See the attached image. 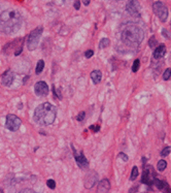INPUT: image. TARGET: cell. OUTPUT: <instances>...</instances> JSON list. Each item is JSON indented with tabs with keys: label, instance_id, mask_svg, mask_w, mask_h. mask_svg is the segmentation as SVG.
<instances>
[{
	"label": "cell",
	"instance_id": "1",
	"mask_svg": "<svg viewBox=\"0 0 171 193\" xmlns=\"http://www.w3.org/2000/svg\"><path fill=\"white\" fill-rule=\"evenodd\" d=\"M22 15L17 10H6L0 14V31L4 34H15L21 29Z\"/></svg>",
	"mask_w": 171,
	"mask_h": 193
},
{
	"label": "cell",
	"instance_id": "2",
	"mask_svg": "<svg viewBox=\"0 0 171 193\" xmlns=\"http://www.w3.org/2000/svg\"><path fill=\"white\" fill-rule=\"evenodd\" d=\"M57 116V107L50 102L39 104L35 109L33 119L41 126H48L55 122Z\"/></svg>",
	"mask_w": 171,
	"mask_h": 193
},
{
	"label": "cell",
	"instance_id": "3",
	"mask_svg": "<svg viewBox=\"0 0 171 193\" xmlns=\"http://www.w3.org/2000/svg\"><path fill=\"white\" fill-rule=\"evenodd\" d=\"M143 38L144 32L135 25H128L122 32V40L129 47H138Z\"/></svg>",
	"mask_w": 171,
	"mask_h": 193
},
{
	"label": "cell",
	"instance_id": "4",
	"mask_svg": "<svg viewBox=\"0 0 171 193\" xmlns=\"http://www.w3.org/2000/svg\"><path fill=\"white\" fill-rule=\"evenodd\" d=\"M43 32V27L42 26H38L35 29H33L30 32L29 36H28V39L26 41V45H27V48L29 51H34L36 50L37 46L39 43V39L41 37V34Z\"/></svg>",
	"mask_w": 171,
	"mask_h": 193
},
{
	"label": "cell",
	"instance_id": "5",
	"mask_svg": "<svg viewBox=\"0 0 171 193\" xmlns=\"http://www.w3.org/2000/svg\"><path fill=\"white\" fill-rule=\"evenodd\" d=\"M153 10L154 12L156 14V16L159 18V20L161 22H166L167 19H168V15H169V12H168V8L163 2L161 1H157L153 4Z\"/></svg>",
	"mask_w": 171,
	"mask_h": 193
},
{
	"label": "cell",
	"instance_id": "6",
	"mask_svg": "<svg viewBox=\"0 0 171 193\" xmlns=\"http://www.w3.org/2000/svg\"><path fill=\"white\" fill-rule=\"evenodd\" d=\"M22 125V121L19 117L14 114H10L6 116V121H5V127L10 131L16 132L18 131Z\"/></svg>",
	"mask_w": 171,
	"mask_h": 193
},
{
	"label": "cell",
	"instance_id": "7",
	"mask_svg": "<svg viewBox=\"0 0 171 193\" xmlns=\"http://www.w3.org/2000/svg\"><path fill=\"white\" fill-rule=\"evenodd\" d=\"M126 10L133 17H140L141 6H140L138 0H128L127 5H126Z\"/></svg>",
	"mask_w": 171,
	"mask_h": 193
},
{
	"label": "cell",
	"instance_id": "8",
	"mask_svg": "<svg viewBox=\"0 0 171 193\" xmlns=\"http://www.w3.org/2000/svg\"><path fill=\"white\" fill-rule=\"evenodd\" d=\"M71 148H72V151H73L74 159H75L77 165L83 169H88L89 167V161H88V159L86 158L83 152H79V153H77L75 149L73 148V145H71Z\"/></svg>",
	"mask_w": 171,
	"mask_h": 193
},
{
	"label": "cell",
	"instance_id": "9",
	"mask_svg": "<svg viewBox=\"0 0 171 193\" xmlns=\"http://www.w3.org/2000/svg\"><path fill=\"white\" fill-rule=\"evenodd\" d=\"M155 176V173L153 171V167L151 166L145 165L143 169V173H142V177H141V182L145 185H152L153 182H154V179L153 177Z\"/></svg>",
	"mask_w": 171,
	"mask_h": 193
},
{
	"label": "cell",
	"instance_id": "10",
	"mask_svg": "<svg viewBox=\"0 0 171 193\" xmlns=\"http://www.w3.org/2000/svg\"><path fill=\"white\" fill-rule=\"evenodd\" d=\"M15 77H16V74L12 69L5 70L2 73V75H1V84H2V86H5V87L12 86L14 81H15Z\"/></svg>",
	"mask_w": 171,
	"mask_h": 193
},
{
	"label": "cell",
	"instance_id": "11",
	"mask_svg": "<svg viewBox=\"0 0 171 193\" xmlns=\"http://www.w3.org/2000/svg\"><path fill=\"white\" fill-rule=\"evenodd\" d=\"M34 92L37 96H47L49 94V86L44 81H39L34 85Z\"/></svg>",
	"mask_w": 171,
	"mask_h": 193
},
{
	"label": "cell",
	"instance_id": "12",
	"mask_svg": "<svg viewBox=\"0 0 171 193\" xmlns=\"http://www.w3.org/2000/svg\"><path fill=\"white\" fill-rule=\"evenodd\" d=\"M98 182V176L97 173H94V171H91L88 176L86 177L85 179V187L88 189L93 188L94 186L96 185V183Z\"/></svg>",
	"mask_w": 171,
	"mask_h": 193
},
{
	"label": "cell",
	"instance_id": "13",
	"mask_svg": "<svg viewBox=\"0 0 171 193\" xmlns=\"http://www.w3.org/2000/svg\"><path fill=\"white\" fill-rule=\"evenodd\" d=\"M109 190H110V182L108 181L107 179H104V180L99 182V185H98V192L106 193V192H109Z\"/></svg>",
	"mask_w": 171,
	"mask_h": 193
},
{
	"label": "cell",
	"instance_id": "14",
	"mask_svg": "<svg viewBox=\"0 0 171 193\" xmlns=\"http://www.w3.org/2000/svg\"><path fill=\"white\" fill-rule=\"evenodd\" d=\"M165 54H166V47H165V45H160L154 50L153 56L155 59H160V58L164 57Z\"/></svg>",
	"mask_w": 171,
	"mask_h": 193
},
{
	"label": "cell",
	"instance_id": "15",
	"mask_svg": "<svg viewBox=\"0 0 171 193\" xmlns=\"http://www.w3.org/2000/svg\"><path fill=\"white\" fill-rule=\"evenodd\" d=\"M155 186H156L157 188L159 189V190H165V191H169V186L167 185L166 182L161 181L159 179H154V182H153Z\"/></svg>",
	"mask_w": 171,
	"mask_h": 193
},
{
	"label": "cell",
	"instance_id": "16",
	"mask_svg": "<svg viewBox=\"0 0 171 193\" xmlns=\"http://www.w3.org/2000/svg\"><path fill=\"white\" fill-rule=\"evenodd\" d=\"M91 79H92L94 84H99L102 80V72L100 70H93L91 72Z\"/></svg>",
	"mask_w": 171,
	"mask_h": 193
},
{
	"label": "cell",
	"instance_id": "17",
	"mask_svg": "<svg viewBox=\"0 0 171 193\" xmlns=\"http://www.w3.org/2000/svg\"><path fill=\"white\" fill-rule=\"evenodd\" d=\"M43 69H44V61L40 59V60H38V62H37V64H36V67H35V73L40 74Z\"/></svg>",
	"mask_w": 171,
	"mask_h": 193
},
{
	"label": "cell",
	"instance_id": "18",
	"mask_svg": "<svg viewBox=\"0 0 171 193\" xmlns=\"http://www.w3.org/2000/svg\"><path fill=\"white\" fill-rule=\"evenodd\" d=\"M166 167H167V162L165 160H160L159 162H158V164H157V169H158L159 171H165Z\"/></svg>",
	"mask_w": 171,
	"mask_h": 193
},
{
	"label": "cell",
	"instance_id": "19",
	"mask_svg": "<svg viewBox=\"0 0 171 193\" xmlns=\"http://www.w3.org/2000/svg\"><path fill=\"white\" fill-rule=\"evenodd\" d=\"M110 41L108 38H102L100 40V43H99V49H105V48H107L109 46Z\"/></svg>",
	"mask_w": 171,
	"mask_h": 193
},
{
	"label": "cell",
	"instance_id": "20",
	"mask_svg": "<svg viewBox=\"0 0 171 193\" xmlns=\"http://www.w3.org/2000/svg\"><path fill=\"white\" fill-rule=\"evenodd\" d=\"M137 177H138V169H137L136 166H134V167L132 169V171H131L130 180H131V181H135Z\"/></svg>",
	"mask_w": 171,
	"mask_h": 193
},
{
	"label": "cell",
	"instance_id": "21",
	"mask_svg": "<svg viewBox=\"0 0 171 193\" xmlns=\"http://www.w3.org/2000/svg\"><path fill=\"white\" fill-rule=\"evenodd\" d=\"M149 46L152 49H155L156 47H158V41H157V39H156V37L153 35L151 38H149Z\"/></svg>",
	"mask_w": 171,
	"mask_h": 193
},
{
	"label": "cell",
	"instance_id": "22",
	"mask_svg": "<svg viewBox=\"0 0 171 193\" xmlns=\"http://www.w3.org/2000/svg\"><path fill=\"white\" fill-rule=\"evenodd\" d=\"M140 67V61L139 59H136L134 62H133V65H132V71L133 72H137L138 69H139Z\"/></svg>",
	"mask_w": 171,
	"mask_h": 193
},
{
	"label": "cell",
	"instance_id": "23",
	"mask_svg": "<svg viewBox=\"0 0 171 193\" xmlns=\"http://www.w3.org/2000/svg\"><path fill=\"white\" fill-rule=\"evenodd\" d=\"M47 185H48V187H49L50 189H53V190L56 188V182H55V180H53V179H50V180H48V181H47Z\"/></svg>",
	"mask_w": 171,
	"mask_h": 193
},
{
	"label": "cell",
	"instance_id": "24",
	"mask_svg": "<svg viewBox=\"0 0 171 193\" xmlns=\"http://www.w3.org/2000/svg\"><path fill=\"white\" fill-rule=\"evenodd\" d=\"M170 152H171V148H170V147H166V148H164L163 150L161 151V156H163V157L168 156Z\"/></svg>",
	"mask_w": 171,
	"mask_h": 193
},
{
	"label": "cell",
	"instance_id": "25",
	"mask_svg": "<svg viewBox=\"0 0 171 193\" xmlns=\"http://www.w3.org/2000/svg\"><path fill=\"white\" fill-rule=\"evenodd\" d=\"M170 77H171V68H167L163 74V79L165 80V81H167V80H169Z\"/></svg>",
	"mask_w": 171,
	"mask_h": 193
},
{
	"label": "cell",
	"instance_id": "26",
	"mask_svg": "<svg viewBox=\"0 0 171 193\" xmlns=\"http://www.w3.org/2000/svg\"><path fill=\"white\" fill-rule=\"evenodd\" d=\"M85 118H86V113H85V111H81V113H79V114L76 116V120H77L78 122H81L83 119H85Z\"/></svg>",
	"mask_w": 171,
	"mask_h": 193
},
{
	"label": "cell",
	"instance_id": "27",
	"mask_svg": "<svg viewBox=\"0 0 171 193\" xmlns=\"http://www.w3.org/2000/svg\"><path fill=\"white\" fill-rule=\"evenodd\" d=\"M94 55V51L93 50H87L85 53V57L87 58V59H89V58H91L92 56Z\"/></svg>",
	"mask_w": 171,
	"mask_h": 193
},
{
	"label": "cell",
	"instance_id": "28",
	"mask_svg": "<svg viewBox=\"0 0 171 193\" xmlns=\"http://www.w3.org/2000/svg\"><path fill=\"white\" fill-rule=\"evenodd\" d=\"M90 129L93 130L94 132H98L100 130V126L99 125H92V126H90Z\"/></svg>",
	"mask_w": 171,
	"mask_h": 193
},
{
	"label": "cell",
	"instance_id": "29",
	"mask_svg": "<svg viewBox=\"0 0 171 193\" xmlns=\"http://www.w3.org/2000/svg\"><path fill=\"white\" fill-rule=\"evenodd\" d=\"M119 157H120L121 159H123L124 161H128V155H126V154L124 153H119Z\"/></svg>",
	"mask_w": 171,
	"mask_h": 193
},
{
	"label": "cell",
	"instance_id": "30",
	"mask_svg": "<svg viewBox=\"0 0 171 193\" xmlns=\"http://www.w3.org/2000/svg\"><path fill=\"white\" fill-rule=\"evenodd\" d=\"M73 6H74L75 10H79V8H81V1H79V0H75V1H74Z\"/></svg>",
	"mask_w": 171,
	"mask_h": 193
},
{
	"label": "cell",
	"instance_id": "31",
	"mask_svg": "<svg viewBox=\"0 0 171 193\" xmlns=\"http://www.w3.org/2000/svg\"><path fill=\"white\" fill-rule=\"evenodd\" d=\"M20 192H21V193H23V192H32V193H33L34 191L32 190V189H24V190H21Z\"/></svg>",
	"mask_w": 171,
	"mask_h": 193
},
{
	"label": "cell",
	"instance_id": "32",
	"mask_svg": "<svg viewBox=\"0 0 171 193\" xmlns=\"http://www.w3.org/2000/svg\"><path fill=\"white\" fill-rule=\"evenodd\" d=\"M163 35L166 37V38H169V35L166 34V30H165V29H163Z\"/></svg>",
	"mask_w": 171,
	"mask_h": 193
},
{
	"label": "cell",
	"instance_id": "33",
	"mask_svg": "<svg viewBox=\"0 0 171 193\" xmlns=\"http://www.w3.org/2000/svg\"><path fill=\"white\" fill-rule=\"evenodd\" d=\"M83 3H85V5H89V3H90V0H83Z\"/></svg>",
	"mask_w": 171,
	"mask_h": 193
},
{
	"label": "cell",
	"instance_id": "34",
	"mask_svg": "<svg viewBox=\"0 0 171 193\" xmlns=\"http://www.w3.org/2000/svg\"><path fill=\"white\" fill-rule=\"evenodd\" d=\"M0 193H3V189L0 188Z\"/></svg>",
	"mask_w": 171,
	"mask_h": 193
}]
</instances>
